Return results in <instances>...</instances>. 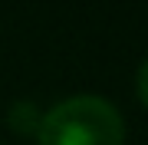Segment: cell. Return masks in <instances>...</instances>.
Returning a JSON list of instances; mask_svg holds the SVG:
<instances>
[{"label": "cell", "instance_id": "6da1fadb", "mask_svg": "<svg viewBox=\"0 0 148 145\" xmlns=\"http://www.w3.org/2000/svg\"><path fill=\"white\" fill-rule=\"evenodd\" d=\"M36 145H125V122L102 96H69L43 112Z\"/></svg>", "mask_w": 148, "mask_h": 145}, {"label": "cell", "instance_id": "7a4b0ae2", "mask_svg": "<svg viewBox=\"0 0 148 145\" xmlns=\"http://www.w3.org/2000/svg\"><path fill=\"white\" fill-rule=\"evenodd\" d=\"M40 119H43V112L33 102H13V109L7 112V125H10L16 135H36Z\"/></svg>", "mask_w": 148, "mask_h": 145}, {"label": "cell", "instance_id": "3957f363", "mask_svg": "<svg viewBox=\"0 0 148 145\" xmlns=\"http://www.w3.org/2000/svg\"><path fill=\"white\" fill-rule=\"evenodd\" d=\"M135 89H138V99H142V106L148 109V59L142 66H138V76H135Z\"/></svg>", "mask_w": 148, "mask_h": 145}]
</instances>
